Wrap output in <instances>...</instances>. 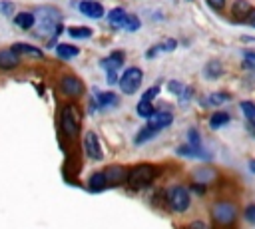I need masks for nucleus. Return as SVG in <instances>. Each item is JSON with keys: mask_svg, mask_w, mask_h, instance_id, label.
<instances>
[{"mask_svg": "<svg viewBox=\"0 0 255 229\" xmlns=\"http://www.w3.org/2000/svg\"><path fill=\"white\" fill-rule=\"evenodd\" d=\"M36 20H38V36H44V38H50L48 44L54 42V38L62 32V14L58 8L54 6H42L36 10Z\"/></svg>", "mask_w": 255, "mask_h": 229, "instance_id": "nucleus-1", "label": "nucleus"}, {"mask_svg": "<svg viewBox=\"0 0 255 229\" xmlns=\"http://www.w3.org/2000/svg\"><path fill=\"white\" fill-rule=\"evenodd\" d=\"M80 119H82L80 112L74 104H64L62 106V110H60V129L68 139H76L80 135V127H82Z\"/></svg>", "mask_w": 255, "mask_h": 229, "instance_id": "nucleus-2", "label": "nucleus"}, {"mask_svg": "<svg viewBox=\"0 0 255 229\" xmlns=\"http://www.w3.org/2000/svg\"><path fill=\"white\" fill-rule=\"evenodd\" d=\"M157 175V167L151 165V163H139V165H133L129 171H128V181H126V187L129 189H143L147 187Z\"/></svg>", "mask_w": 255, "mask_h": 229, "instance_id": "nucleus-3", "label": "nucleus"}, {"mask_svg": "<svg viewBox=\"0 0 255 229\" xmlns=\"http://www.w3.org/2000/svg\"><path fill=\"white\" fill-rule=\"evenodd\" d=\"M163 201L173 213H183L191 205V195L185 185H169L163 193Z\"/></svg>", "mask_w": 255, "mask_h": 229, "instance_id": "nucleus-4", "label": "nucleus"}, {"mask_svg": "<svg viewBox=\"0 0 255 229\" xmlns=\"http://www.w3.org/2000/svg\"><path fill=\"white\" fill-rule=\"evenodd\" d=\"M211 219L215 225L227 229V227H233L235 221H237V207L231 203V201H225V199H219L211 205Z\"/></svg>", "mask_w": 255, "mask_h": 229, "instance_id": "nucleus-5", "label": "nucleus"}, {"mask_svg": "<svg viewBox=\"0 0 255 229\" xmlns=\"http://www.w3.org/2000/svg\"><path fill=\"white\" fill-rule=\"evenodd\" d=\"M141 80H143V72H141L137 66H128V68L122 72L118 86H120L122 94H126V96H133V94L139 90Z\"/></svg>", "mask_w": 255, "mask_h": 229, "instance_id": "nucleus-6", "label": "nucleus"}, {"mask_svg": "<svg viewBox=\"0 0 255 229\" xmlns=\"http://www.w3.org/2000/svg\"><path fill=\"white\" fill-rule=\"evenodd\" d=\"M84 90H86V86H84V82L78 76L66 74V76L60 78V92L64 96H68V98H80L84 94Z\"/></svg>", "mask_w": 255, "mask_h": 229, "instance_id": "nucleus-7", "label": "nucleus"}, {"mask_svg": "<svg viewBox=\"0 0 255 229\" xmlns=\"http://www.w3.org/2000/svg\"><path fill=\"white\" fill-rule=\"evenodd\" d=\"M255 6L249 2V0H233L231 8H229V14H231V20L233 22H249L251 14H253Z\"/></svg>", "mask_w": 255, "mask_h": 229, "instance_id": "nucleus-8", "label": "nucleus"}, {"mask_svg": "<svg viewBox=\"0 0 255 229\" xmlns=\"http://www.w3.org/2000/svg\"><path fill=\"white\" fill-rule=\"evenodd\" d=\"M82 143H84V151H86V155L90 159L100 161L104 157V151H102V145H100V137H98L96 131H86Z\"/></svg>", "mask_w": 255, "mask_h": 229, "instance_id": "nucleus-9", "label": "nucleus"}, {"mask_svg": "<svg viewBox=\"0 0 255 229\" xmlns=\"http://www.w3.org/2000/svg\"><path fill=\"white\" fill-rule=\"evenodd\" d=\"M104 175H106L108 187L126 185V181H128V169L122 167V165H108V167L104 169Z\"/></svg>", "mask_w": 255, "mask_h": 229, "instance_id": "nucleus-10", "label": "nucleus"}, {"mask_svg": "<svg viewBox=\"0 0 255 229\" xmlns=\"http://www.w3.org/2000/svg\"><path fill=\"white\" fill-rule=\"evenodd\" d=\"M78 10H80L84 16L92 18V20H100V18L106 16L104 6H102L100 2H96V0H82V2L78 4Z\"/></svg>", "mask_w": 255, "mask_h": 229, "instance_id": "nucleus-11", "label": "nucleus"}, {"mask_svg": "<svg viewBox=\"0 0 255 229\" xmlns=\"http://www.w3.org/2000/svg\"><path fill=\"white\" fill-rule=\"evenodd\" d=\"M171 121H173V114L169 110H155V114L147 119V125L153 127V129H157V131H161V129L169 127Z\"/></svg>", "mask_w": 255, "mask_h": 229, "instance_id": "nucleus-12", "label": "nucleus"}, {"mask_svg": "<svg viewBox=\"0 0 255 229\" xmlns=\"http://www.w3.org/2000/svg\"><path fill=\"white\" fill-rule=\"evenodd\" d=\"M94 100L98 108H116L120 106V98L114 92H98V88L94 90Z\"/></svg>", "mask_w": 255, "mask_h": 229, "instance_id": "nucleus-13", "label": "nucleus"}, {"mask_svg": "<svg viewBox=\"0 0 255 229\" xmlns=\"http://www.w3.org/2000/svg\"><path fill=\"white\" fill-rule=\"evenodd\" d=\"M231 100H233V96L229 92H211V94H207V98L201 100V104H203V108H217Z\"/></svg>", "mask_w": 255, "mask_h": 229, "instance_id": "nucleus-14", "label": "nucleus"}, {"mask_svg": "<svg viewBox=\"0 0 255 229\" xmlns=\"http://www.w3.org/2000/svg\"><path fill=\"white\" fill-rule=\"evenodd\" d=\"M124 52L122 50H116V52H112L108 58H104V60H100V66L106 70V72H110V70H120L122 66H124Z\"/></svg>", "mask_w": 255, "mask_h": 229, "instance_id": "nucleus-15", "label": "nucleus"}, {"mask_svg": "<svg viewBox=\"0 0 255 229\" xmlns=\"http://www.w3.org/2000/svg\"><path fill=\"white\" fill-rule=\"evenodd\" d=\"M12 52L18 54L20 58H22V56L32 58V60H40V58H44V52H42L40 48H36V46H30V44H14V46H12Z\"/></svg>", "mask_w": 255, "mask_h": 229, "instance_id": "nucleus-16", "label": "nucleus"}, {"mask_svg": "<svg viewBox=\"0 0 255 229\" xmlns=\"http://www.w3.org/2000/svg\"><path fill=\"white\" fill-rule=\"evenodd\" d=\"M221 74H223V64H221V60H217V58L207 60V64L203 66V78H205V80H219Z\"/></svg>", "mask_w": 255, "mask_h": 229, "instance_id": "nucleus-17", "label": "nucleus"}, {"mask_svg": "<svg viewBox=\"0 0 255 229\" xmlns=\"http://www.w3.org/2000/svg\"><path fill=\"white\" fill-rule=\"evenodd\" d=\"M20 64V56L12 52V48L0 50V70H14Z\"/></svg>", "mask_w": 255, "mask_h": 229, "instance_id": "nucleus-18", "label": "nucleus"}, {"mask_svg": "<svg viewBox=\"0 0 255 229\" xmlns=\"http://www.w3.org/2000/svg\"><path fill=\"white\" fill-rule=\"evenodd\" d=\"M177 153L183 157H195V159H209L211 155L205 151V147H191L189 143H183L177 147Z\"/></svg>", "mask_w": 255, "mask_h": 229, "instance_id": "nucleus-19", "label": "nucleus"}, {"mask_svg": "<svg viewBox=\"0 0 255 229\" xmlns=\"http://www.w3.org/2000/svg\"><path fill=\"white\" fill-rule=\"evenodd\" d=\"M229 121H231V115H229V112H225V110H215V112L209 115V127H211V129H219V127L227 125Z\"/></svg>", "mask_w": 255, "mask_h": 229, "instance_id": "nucleus-20", "label": "nucleus"}, {"mask_svg": "<svg viewBox=\"0 0 255 229\" xmlns=\"http://www.w3.org/2000/svg\"><path fill=\"white\" fill-rule=\"evenodd\" d=\"M80 54V48L78 46H74V44H58L56 46V56L58 58H62V60H72V58H76Z\"/></svg>", "mask_w": 255, "mask_h": 229, "instance_id": "nucleus-21", "label": "nucleus"}, {"mask_svg": "<svg viewBox=\"0 0 255 229\" xmlns=\"http://www.w3.org/2000/svg\"><path fill=\"white\" fill-rule=\"evenodd\" d=\"M88 187L92 191H102L108 187V181H106V175H104V169L102 171H94L90 177H88Z\"/></svg>", "mask_w": 255, "mask_h": 229, "instance_id": "nucleus-22", "label": "nucleus"}, {"mask_svg": "<svg viewBox=\"0 0 255 229\" xmlns=\"http://www.w3.org/2000/svg\"><path fill=\"white\" fill-rule=\"evenodd\" d=\"M108 22H110V26L112 28H122V24H124V20H126V16H128V12L124 10V8H112L108 14Z\"/></svg>", "mask_w": 255, "mask_h": 229, "instance_id": "nucleus-23", "label": "nucleus"}, {"mask_svg": "<svg viewBox=\"0 0 255 229\" xmlns=\"http://www.w3.org/2000/svg\"><path fill=\"white\" fill-rule=\"evenodd\" d=\"M14 24L22 30H30L32 26H36V16L32 12H20L14 16Z\"/></svg>", "mask_w": 255, "mask_h": 229, "instance_id": "nucleus-24", "label": "nucleus"}, {"mask_svg": "<svg viewBox=\"0 0 255 229\" xmlns=\"http://www.w3.org/2000/svg\"><path fill=\"white\" fill-rule=\"evenodd\" d=\"M157 133H159L157 129H153V127H149V125L145 123V125H143V127H141V129L135 133V137H133V143H135V145H141V143H145V141L153 139Z\"/></svg>", "mask_w": 255, "mask_h": 229, "instance_id": "nucleus-25", "label": "nucleus"}, {"mask_svg": "<svg viewBox=\"0 0 255 229\" xmlns=\"http://www.w3.org/2000/svg\"><path fill=\"white\" fill-rule=\"evenodd\" d=\"M135 114L139 115V117H143V119H149L153 114H155V106L151 104V102H137V106H135Z\"/></svg>", "mask_w": 255, "mask_h": 229, "instance_id": "nucleus-26", "label": "nucleus"}, {"mask_svg": "<svg viewBox=\"0 0 255 229\" xmlns=\"http://www.w3.org/2000/svg\"><path fill=\"white\" fill-rule=\"evenodd\" d=\"M239 108H241V112H243V115L247 119V125H255V104L249 102V100H243L239 104Z\"/></svg>", "mask_w": 255, "mask_h": 229, "instance_id": "nucleus-27", "label": "nucleus"}, {"mask_svg": "<svg viewBox=\"0 0 255 229\" xmlns=\"http://www.w3.org/2000/svg\"><path fill=\"white\" fill-rule=\"evenodd\" d=\"M68 36L74 40H86V38H92V30L88 26H72L68 28Z\"/></svg>", "mask_w": 255, "mask_h": 229, "instance_id": "nucleus-28", "label": "nucleus"}, {"mask_svg": "<svg viewBox=\"0 0 255 229\" xmlns=\"http://www.w3.org/2000/svg\"><path fill=\"white\" fill-rule=\"evenodd\" d=\"M139 26H141V20H139L135 14H128L126 20H124V24H122V28H124L126 32H137Z\"/></svg>", "mask_w": 255, "mask_h": 229, "instance_id": "nucleus-29", "label": "nucleus"}, {"mask_svg": "<svg viewBox=\"0 0 255 229\" xmlns=\"http://www.w3.org/2000/svg\"><path fill=\"white\" fill-rule=\"evenodd\" d=\"M213 177H215V173L211 169H195V173H193V179L197 183H203V185H207Z\"/></svg>", "mask_w": 255, "mask_h": 229, "instance_id": "nucleus-30", "label": "nucleus"}, {"mask_svg": "<svg viewBox=\"0 0 255 229\" xmlns=\"http://www.w3.org/2000/svg\"><path fill=\"white\" fill-rule=\"evenodd\" d=\"M187 143H189L191 147H203V143H201V133H199L197 127H189V129H187Z\"/></svg>", "mask_w": 255, "mask_h": 229, "instance_id": "nucleus-31", "label": "nucleus"}, {"mask_svg": "<svg viewBox=\"0 0 255 229\" xmlns=\"http://www.w3.org/2000/svg\"><path fill=\"white\" fill-rule=\"evenodd\" d=\"M159 92H161V88H159L157 84H155V86H149V88L141 94V98H139V100H141V102H153V100L159 96Z\"/></svg>", "mask_w": 255, "mask_h": 229, "instance_id": "nucleus-32", "label": "nucleus"}, {"mask_svg": "<svg viewBox=\"0 0 255 229\" xmlns=\"http://www.w3.org/2000/svg\"><path fill=\"white\" fill-rule=\"evenodd\" d=\"M155 46H157L159 52H171V50L177 48V40H175V38H165L163 42H159V44H155Z\"/></svg>", "mask_w": 255, "mask_h": 229, "instance_id": "nucleus-33", "label": "nucleus"}, {"mask_svg": "<svg viewBox=\"0 0 255 229\" xmlns=\"http://www.w3.org/2000/svg\"><path fill=\"white\" fill-rule=\"evenodd\" d=\"M183 90H185V86H183L179 80H169V82H167V92H169V94H173V96H181Z\"/></svg>", "mask_w": 255, "mask_h": 229, "instance_id": "nucleus-34", "label": "nucleus"}, {"mask_svg": "<svg viewBox=\"0 0 255 229\" xmlns=\"http://www.w3.org/2000/svg\"><path fill=\"white\" fill-rule=\"evenodd\" d=\"M243 66L255 70V50H245L243 52Z\"/></svg>", "mask_w": 255, "mask_h": 229, "instance_id": "nucleus-35", "label": "nucleus"}, {"mask_svg": "<svg viewBox=\"0 0 255 229\" xmlns=\"http://www.w3.org/2000/svg\"><path fill=\"white\" fill-rule=\"evenodd\" d=\"M243 217H245L249 223H255V203H249V205L243 209Z\"/></svg>", "mask_w": 255, "mask_h": 229, "instance_id": "nucleus-36", "label": "nucleus"}, {"mask_svg": "<svg viewBox=\"0 0 255 229\" xmlns=\"http://www.w3.org/2000/svg\"><path fill=\"white\" fill-rule=\"evenodd\" d=\"M12 12H14V4H12V2H8V0H0V14L10 16Z\"/></svg>", "mask_w": 255, "mask_h": 229, "instance_id": "nucleus-37", "label": "nucleus"}, {"mask_svg": "<svg viewBox=\"0 0 255 229\" xmlns=\"http://www.w3.org/2000/svg\"><path fill=\"white\" fill-rule=\"evenodd\" d=\"M225 2H227V0H205V4H207L211 10H215V12H221V10L225 8Z\"/></svg>", "mask_w": 255, "mask_h": 229, "instance_id": "nucleus-38", "label": "nucleus"}, {"mask_svg": "<svg viewBox=\"0 0 255 229\" xmlns=\"http://www.w3.org/2000/svg\"><path fill=\"white\" fill-rule=\"evenodd\" d=\"M118 82H120V76H118V72H116V70L106 72V84H108V86H116Z\"/></svg>", "mask_w": 255, "mask_h": 229, "instance_id": "nucleus-39", "label": "nucleus"}, {"mask_svg": "<svg viewBox=\"0 0 255 229\" xmlns=\"http://www.w3.org/2000/svg\"><path fill=\"white\" fill-rule=\"evenodd\" d=\"M191 191H195L197 195H203V193L207 191V185H203V183H197V181H193V183H191Z\"/></svg>", "mask_w": 255, "mask_h": 229, "instance_id": "nucleus-40", "label": "nucleus"}, {"mask_svg": "<svg viewBox=\"0 0 255 229\" xmlns=\"http://www.w3.org/2000/svg\"><path fill=\"white\" fill-rule=\"evenodd\" d=\"M185 229H207V225L203 223V221H199V219H195V221H191Z\"/></svg>", "mask_w": 255, "mask_h": 229, "instance_id": "nucleus-41", "label": "nucleus"}, {"mask_svg": "<svg viewBox=\"0 0 255 229\" xmlns=\"http://www.w3.org/2000/svg\"><path fill=\"white\" fill-rule=\"evenodd\" d=\"M193 94H195L193 88H191V86H185V90H183V94H181L179 98H181V100H189V98H193Z\"/></svg>", "mask_w": 255, "mask_h": 229, "instance_id": "nucleus-42", "label": "nucleus"}, {"mask_svg": "<svg viewBox=\"0 0 255 229\" xmlns=\"http://www.w3.org/2000/svg\"><path fill=\"white\" fill-rule=\"evenodd\" d=\"M251 28H255V10H253V14H251V18H249V22H247Z\"/></svg>", "mask_w": 255, "mask_h": 229, "instance_id": "nucleus-43", "label": "nucleus"}, {"mask_svg": "<svg viewBox=\"0 0 255 229\" xmlns=\"http://www.w3.org/2000/svg\"><path fill=\"white\" fill-rule=\"evenodd\" d=\"M249 169L255 173V159H251V161H249Z\"/></svg>", "mask_w": 255, "mask_h": 229, "instance_id": "nucleus-44", "label": "nucleus"}]
</instances>
